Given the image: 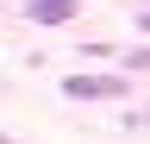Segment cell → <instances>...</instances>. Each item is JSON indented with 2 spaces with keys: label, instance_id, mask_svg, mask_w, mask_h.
I'll return each instance as SVG.
<instances>
[{
  "label": "cell",
  "instance_id": "cell-1",
  "mask_svg": "<svg viewBox=\"0 0 150 144\" xmlns=\"http://www.w3.org/2000/svg\"><path fill=\"white\" fill-rule=\"evenodd\" d=\"M63 94L69 100H125V82L119 75H69Z\"/></svg>",
  "mask_w": 150,
  "mask_h": 144
},
{
  "label": "cell",
  "instance_id": "cell-2",
  "mask_svg": "<svg viewBox=\"0 0 150 144\" xmlns=\"http://www.w3.org/2000/svg\"><path fill=\"white\" fill-rule=\"evenodd\" d=\"M75 6H81V0H25V13H31L38 25H69Z\"/></svg>",
  "mask_w": 150,
  "mask_h": 144
},
{
  "label": "cell",
  "instance_id": "cell-3",
  "mask_svg": "<svg viewBox=\"0 0 150 144\" xmlns=\"http://www.w3.org/2000/svg\"><path fill=\"white\" fill-rule=\"evenodd\" d=\"M144 31H150V13H144Z\"/></svg>",
  "mask_w": 150,
  "mask_h": 144
},
{
  "label": "cell",
  "instance_id": "cell-4",
  "mask_svg": "<svg viewBox=\"0 0 150 144\" xmlns=\"http://www.w3.org/2000/svg\"><path fill=\"white\" fill-rule=\"evenodd\" d=\"M0 144H13V138H0Z\"/></svg>",
  "mask_w": 150,
  "mask_h": 144
}]
</instances>
